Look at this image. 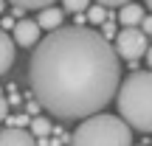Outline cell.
Listing matches in <instances>:
<instances>
[{"instance_id": "cell-1", "label": "cell", "mask_w": 152, "mask_h": 146, "mask_svg": "<svg viewBox=\"0 0 152 146\" xmlns=\"http://www.w3.org/2000/svg\"><path fill=\"white\" fill-rule=\"evenodd\" d=\"M28 84L39 107L59 121L99 115L121 87L115 48L87 25H62L34 48Z\"/></svg>"}, {"instance_id": "cell-2", "label": "cell", "mask_w": 152, "mask_h": 146, "mask_svg": "<svg viewBox=\"0 0 152 146\" xmlns=\"http://www.w3.org/2000/svg\"><path fill=\"white\" fill-rule=\"evenodd\" d=\"M118 118L130 129L152 132V70H132L115 93Z\"/></svg>"}, {"instance_id": "cell-3", "label": "cell", "mask_w": 152, "mask_h": 146, "mask_svg": "<svg viewBox=\"0 0 152 146\" xmlns=\"http://www.w3.org/2000/svg\"><path fill=\"white\" fill-rule=\"evenodd\" d=\"M71 146H132V129L118 115L99 113L73 129Z\"/></svg>"}, {"instance_id": "cell-4", "label": "cell", "mask_w": 152, "mask_h": 146, "mask_svg": "<svg viewBox=\"0 0 152 146\" xmlns=\"http://www.w3.org/2000/svg\"><path fill=\"white\" fill-rule=\"evenodd\" d=\"M115 54L121 56V59H141V56H147L149 51V42H147V34L141 31V28H121L118 34H115Z\"/></svg>"}, {"instance_id": "cell-5", "label": "cell", "mask_w": 152, "mask_h": 146, "mask_svg": "<svg viewBox=\"0 0 152 146\" xmlns=\"http://www.w3.org/2000/svg\"><path fill=\"white\" fill-rule=\"evenodd\" d=\"M39 31H42V28L37 25V20H17V25H14V45H23V48L39 45Z\"/></svg>"}, {"instance_id": "cell-6", "label": "cell", "mask_w": 152, "mask_h": 146, "mask_svg": "<svg viewBox=\"0 0 152 146\" xmlns=\"http://www.w3.org/2000/svg\"><path fill=\"white\" fill-rule=\"evenodd\" d=\"M0 146H37V141L23 126H6L0 129Z\"/></svg>"}, {"instance_id": "cell-7", "label": "cell", "mask_w": 152, "mask_h": 146, "mask_svg": "<svg viewBox=\"0 0 152 146\" xmlns=\"http://www.w3.org/2000/svg\"><path fill=\"white\" fill-rule=\"evenodd\" d=\"M62 20H65V9H56V6H51V9H42L37 17V25L45 28V31H56V28H62Z\"/></svg>"}, {"instance_id": "cell-8", "label": "cell", "mask_w": 152, "mask_h": 146, "mask_svg": "<svg viewBox=\"0 0 152 146\" xmlns=\"http://www.w3.org/2000/svg\"><path fill=\"white\" fill-rule=\"evenodd\" d=\"M144 6H138V3H127V6H121V11H118V23L124 28H138V23H144Z\"/></svg>"}, {"instance_id": "cell-9", "label": "cell", "mask_w": 152, "mask_h": 146, "mask_svg": "<svg viewBox=\"0 0 152 146\" xmlns=\"http://www.w3.org/2000/svg\"><path fill=\"white\" fill-rule=\"evenodd\" d=\"M14 65V39L0 28V76Z\"/></svg>"}, {"instance_id": "cell-10", "label": "cell", "mask_w": 152, "mask_h": 146, "mask_svg": "<svg viewBox=\"0 0 152 146\" xmlns=\"http://www.w3.org/2000/svg\"><path fill=\"white\" fill-rule=\"evenodd\" d=\"M48 132H51V121L45 118V115H37V118L31 121V135L39 138V141H45V138H48Z\"/></svg>"}, {"instance_id": "cell-11", "label": "cell", "mask_w": 152, "mask_h": 146, "mask_svg": "<svg viewBox=\"0 0 152 146\" xmlns=\"http://www.w3.org/2000/svg\"><path fill=\"white\" fill-rule=\"evenodd\" d=\"M6 3H11L14 9H51V3H56V0H6Z\"/></svg>"}, {"instance_id": "cell-12", "label": "cell", "mask_w": 152, "mask_h": 146, "mask_svg": "<svg viewBox=\"0 0 152 146\" xmlns=\"http://www.w3.org/2000/svg\"><path fill=\"white\" fill-rule=\"evenodd\" d=\"M87 23H90V25H104V23H107V9L93 3L90 9H87Z\"/></svg>"}, {"instance_id": "cell-13", "label": "cell", "mask_w": 152, "mask_h": 146, "mask_svg": "<svg viewBox=\"0 0 152 146\" xmlns=\"http://www.w3.org/2000/svg\"><path fill=\"white\" fill-rule=\"evenodd\" d=\"M65 3V11H71V14H82L85 9H90V0H62Z\"/></svg>"}, {"instance_id": "cell-14", "label": "cell", "mask_w": 152, "mask_h": 146, "mask_svg": "<svg viewBox=\"0 0 152 146\" xmlns=\"http://www.w3.org/2000/svg\"><path fill=\"white\" fill-rule=\"evenodd\" d=\"M6 118H9V101L0 96V121H6Z\"/></svg>"}, {"instance_id": "cell-15", "label": "cell", "mask_w": 152, "mask_h": 146, "mask_svg": "<svg viewBox=\"0 0 152 146\" xmlns=\"http://www.w3.org/2000/svg\"><path fill=\"white\" fill-rule=\"evenodd\" d=\"M96 3L107 9V6H127V3H130V0H96Z\"/></svg>"}, {"instance_id": "cell-16", "label": "cell", "mask_w": 152, "mask_h": 146, "mask_svg": "<svg viewBox=\"0 0 152 146\" xmlns=\"http://www.w3.org/2000/svg\"><path fill=\"white\" fill-rule=\"evenodd\" d=\"M113 34H115V25H113V23L107 20V23H104V34H102V37H104V39L110 42V37H113Z\"/></svg>"}, {"instance_id": "cell-17", "label": "cell", "mask_w": 152, "mask_h": 146, "mask_svg": "<svg viewBox=\"0 0 152 146\" xmlns=\"http://www.w3.org/2000/svg\"><path fill=\"white\" fill-rule=\"evenodd\" d=\"M141 31L152 37V14H149V17H144V23H141Z\"/></svg>"}, {"instance_id": "cell-18", "label": "cell", "mask_w": 152, "mask_h": 146, "mask_svg": "<svg viewBox=\"0 0 152 146\" xmlns=\"http://www.w3.org/2000/svg\"><path fill=\"white\" fill-rule=\"evenodd\" d=\"M0 25H3V31H6V28H14V25H17V23H14V20H11V17H3V23H0Z\"/></svg>"}, {"instance_id": "cell-19", "label": "cell", "mask_w": 152, "mask_h": 146, "mask_svg": "<svg viewBox=\"0 0 152 146\" xmlns=\"http://www.w3.org/2000/svg\"><path fill=\"white\" fill-rule=\"evenodd\" d=\"M147 65H149V70H152V45H149V51H147Z\"/></svg>"}, {"instance_id": "cell-20", "label": "cell", "mask_w": 152, "mask_h": 146, "mask_svg": "<svg viewBox=\"0 0 152 146\" xmlns=\"http://www.w3.org/2000/svg\"><path fill=\"white\" fill-rule=\"evenodd\" d=\"M3 9H6V0H0V14H3Z\"/></svg>"}, {"instance_id": "cell-21", "label": "cell", "mask_w": 152, "mask_h": 146, "mask_svg": "<svg viewBox=\"0 0 152 146\" xmlns=\"http://www.w3.org/2000/svg\"><path fill=\"white\" fill-rule=\"evenodd\" d=\"M144 3H147V9H149V11H152V0H144Z\"/></svg>"}]
</instances>
